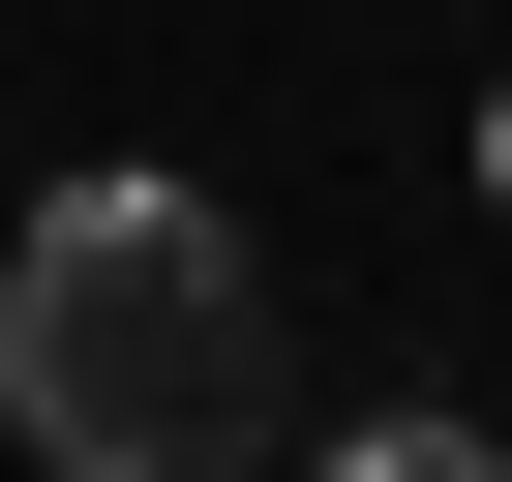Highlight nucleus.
<instances>
[{
    "mask_svg": "<svg viewBox=\"0 0 512 482\" xmlns=\"http://www.w3.org/2000/svg\"><path fill=\"white\" fill-rule=\"evenodd\" d=\"M302 392L272 332V241H241L211 181H61L31 241H0V422H31V482H241Z\"/></svg>",
    "mask_w": 512,
    "mask_h": 482,
    "instance_id": "f257e3e1",
    "label": "nucleus"
},
{
    "mask_svg": "<svg viewBox=\"0 0 512 482\" xmlns=\"http://www.w3.org/2000/svg\"><path fill=\"white\" fill-rule=\"evenodd\" d=\"M302 482H512V452H482V422H332Z\"/></svg>",
    "mask_w": 512,
    "mask_h": 482,
    "instance_id": "f03ea898",
    "label": "nucleus"
},
{
    "mask_svg": "<svg viewBox=\"0 0 512 482\" xmlns=\"http://www.w3.org/2000/svg\"><path fill=\"white\" fill-rule=\"evenodd\" d=\"M482 181H512V91H482Z\"/></svg>",
    "mask_w": 512,
    "mask_h": 482,
    "instance_id": "7ed1b4c3",
    "label": "nucleus"
}]
</instances>
